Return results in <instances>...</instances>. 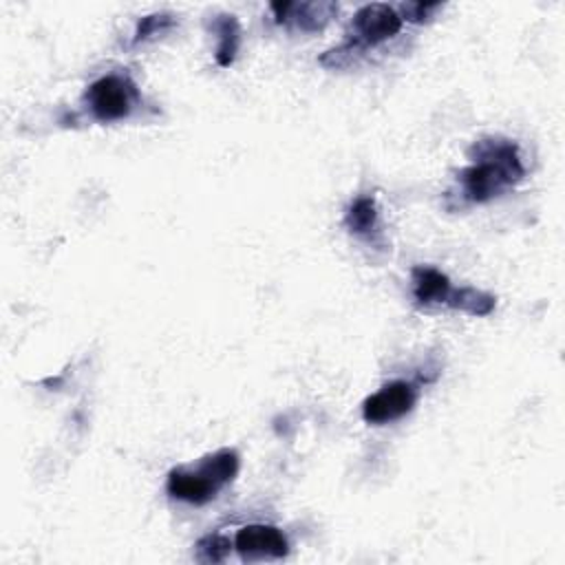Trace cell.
<instances>
[{
	"instance_id": "8fae6325",
	"label": "cell",
	"mask_w": 565,
	"mask_h": 565,
	"mask_svg": "<svg viewBox=\"0 0 565 565\" xmlns=\"http://www.w3.org/2000/svg\"><path fill=\"white\" fill-rule=\"evenodd\" d=\"M446 307L470 313V316H490L497 307V298L475 287H459V289L452 287Z\"/></svg>"
},
{
	"instance_id": "30bf717a",
	"label": "cell",
	"mask_w": 565,
	"mask_h": 565,
	"mask_svg": "<svg viewBox=\"0 0 565 565\" xmlns=\"http://www.w3.org/2000/svg\"><path fill=\"white\" fill-rule=\"evenodd\" d=\"M212 33L216 35V64L218 66H230L236 60L238 46H241V26L236 15L232 13H218L210 22Z\"/></svg>"
},
{
	"instance_id": "5bb4252c",
	"label": "cell",
	"mask_w": 565,
	"mask_h": 565,
	"mask_svg": "<svg viewBox=\"0 0 565 565\" xmlns=\"http://www.w3.org/2000/svg\"><path fill=\"white\" fill-rule=\"evenodd\" d=\"M437 9H441L439 2H406V4H399V15L402 20H408V22H424L433 18Z\"/></svg>"
},
{
	"instance_id": "3957f363",
	"label": "cell",
	"mask_w": 565,
	"mask_h": 565,
	"mask_svg": "<svg viewBox=\"0 0 565 565\" xmlns=\"http://www.w3.org/2000/svg\"><path fill=\"white\" fill-rule=\"evenodd\" d=\"M238 455L232 448H221L205 455L194 466H179L168 472L166 492L183 503L205 505L234 481L238 472Z\"/></svg>"
},
{
	"instance_id": "4fadbf2b",
	"label": "cell",
	"mask_w": 565,
	"mask_h": 565,
	"mask_svg": "<svg viewBox=\"0 0 565 565\" xmlns=\"http://www.w3.org/2000/svg\"><path fill=\"white\" fill-rule=\"evenodd\" d=\"M232 541L223 534H205L196 541V561L201 563H221L227 558Z\"/></svg>"
},
{
	"instance_id": "52a82bcc",
	"label": "cell",
	"mask_w": 565,
	"mask_h": 565,
	"mask_svg": "<svg viewBox=\"0 0 565 565\" xmlns=\"http://www.w3.org/2000/svg\"><path fill=\"white\" fill-rule=\"evenodd\" d=\"M278 24L311 33L324 29V24L338 13L333 2H274L269 4Z\"/></svg>"
},
{
	"instance_id": "5b68a950",
	"label": "cell",
	"mask_w": 565,
	"mask_h": 565,
	"mask_svg": "<svg viewBox=\"0 0 565 565\" xmlns=\"http://www.w3.org/2000/svg\"><path fill=\"white\" fill-rule=\"evenodd\" d=\"M419 397V388L411 380L386 382L380 391L362 402V417L366 424L384 426L408 415Z\"/></svg>"
},
{
	"instance_id": "8992f818",
	"label": "cell",
	"mask_w": 565,
	"mask_h": 565,
	"mask_svg": "<svg viewBox=\"0 0 565 565\" xmlns=\"http://www.w3.org/2000/svg\"><path fill=\"white\" fill-rule=\"evenodd\" d=\"M232 547L243 561H271L285 558L289 554V541L276 525L252 523L234 534Z\"/></svg>"
},
{
	"instance_id": "7c38bea8",
	"label": "cell",
	"mask_w": 565,
	"mask_h": 565,
	"mask_svg": "<svg viewBox=\"0 0 565 565\" xmlns=\"http://www.w3.org/2000/svg\"><path fill=\"white\" fill-rule=\"evenodd\" d=\"M177 26V18L168 11H161V13H150V15H143L139 22H137V29L130 38V46H139L143 42H150L163 33H168L170 29Z\"/></svg>"
},
{
	"instance_id": "7a4b0ae2",
	"label": "cell",
	"mask_w": 565,
	"mask_h": 565,
	"mask_svg": "<svg viewBox=\"0 0 565 565\" xmlns=\"http://www.w3.org/2000/svg\"><path fill=\"white\" fill-rule=\"evenodd\" d=\"M402 26L404 20L395 7L384 2L364 4L351 18V24L344 33V42L335 49L324 51L318 62L327 68L349 66L355 57L393 40L402 31Z\"/></svg>"
},
{
	"instance_id": "9c48e42d",
	"label": "cell",
	"mask_w": 565,
	"mask_h": 565,
	"mask_svg": "<svg viewBox=\"0 0 565 565\" xmlns=\"http://www.w3.org/2000/svg\"><path fill=\"white\" fill-rule=\"evenodd\" d=\"M452 285L446 274L430 265H417L411 269V294L417 307H435L446 305L450 298Z\"/></svg>"
},
{
	"instance_id": "277c9868",
	"label": "cell",
	"mask_w": 565,
	"mask_h": 565,
	"mask_svg": "<svg viewBox=\"0 0 565 565\" xmlns=\"http://www.w3.org/2000/svg\"><path fill=\"white\" fill-rule=\"evenodd\" d=\"M141 106V93L128 73H106L82 95L84 113L99 124L130 119Z\"/></svg>"
},
{
	"instance_id": "6da1fadb",
	"label": "cell",
	"mask_w": 565,
	"mask_h": 565,
	"mask_svg": "<svg viewBox=\"0 0 565 565\" xmlns=\"http://www.w3.org/2000/svg\"><path fill=\"white\" fill-rule=\"evenodd\" d=\"M468 157L470 166L457 172L455 188L444 194L448 210L488 203L510 192L525 177L519 146L512 139L481 137L470 146Z\"/></svg>"
},
{
	"instance_id": "ba28073f",
	"label": "cell",
	"mask_w": 565,
	"mask_h": 565,
	"mask_svg": "<svg viewBox=\"0 0 565 565\" xmlns=\"http://www.w3.org/2000/svg\"><path fill=\"white\" fill-rule=\"evenodd\" d=\"M344 227L349 230V234L358 236L360 241L373 247H384L380 212L373 194H360L349 203L344 212Z\"/></svg>"
}]
</instances>
